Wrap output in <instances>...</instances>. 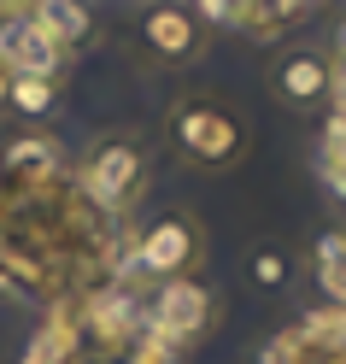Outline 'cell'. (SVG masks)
Instances as JSON below:
<instances>
[{
	"instance_id": "obj_15",
	"label": "cell",
	"mask_w": 346,
	"mask_h": 364,
	"mask_svg": "<svg viewBox=\"0 0 346 364\" xmlns=\"http://www.w3.org/2000/svg\"><path fill=\"white\" fill-rule=\"evenodd\" d=\"M6 95H12V77L0 71V112H6Z\"/></svg>"
},
{
	"instance_id": "obj_11",
	"label": "cell",
	"mask_w": 346,
	"mask_h": 364,
	"mask_svg": "<svg viewBox=\"0 0 346 364\" xmlns=\"http://www.w3.org/2000/svg\"><path fill=\"white\" fill-rule=\"evenodd\" d=\"M317 171H323V182H329L335 194H346V106L329 118V129H323V141H317Z\"/></svg>"
},
{
	"instance_id": "obj_3",
	"label": "cell",
	"mask_w": 346,
	"mask_h": 364,
	"mask_svg": "<svg viewBox=\"0 0 346 364\" xmlns=\"http://www.w3.org/2000/svg\"><path fill=\"white\" fill-rule=\"evenodd\" d=\"M135 264L153 282H182L205 264V223L194 212H158L141 235H135Z\"/></svg>"
},
{
	"instance_id": "obj_5",
	"label": "cell",
	"mask_w": 346,
	"mask_h": 364,
	"mask_svg": "<svg viewBox=\"0 0 346 364\" xmlns=\"http://www.w3.org/2000/svg\"><path fill=\"white\" fill-rule=\"evenodd\" d=\"M153 329L171 341V347H194L217 329V294L205 288L200 277H182V282H158L153 294Z\"/></svg>"
},
{
	"instance_id": "obj_9",
	"label": "cell",
	"mask_w": 346,
	"mask_h": 364,
	"mask_svg": "<svg viewBox=\"0 0 346 364\" xmlns=\"http://www.w3.org/2000/svg\"><path fill=\"white\" fill-rule=\"evenodd\" d=\"M24 12L36 18V30L48 36L65 59L82 53L88 41L100 36V18H94V6H82V0H36V6H24Z\"/></svg>"
},
{
	"instance_id": "obj_10",
	"label": "cell",
	"mask_w": 346,
	"mask_h": 364,
	"mask_svg": "<svg viewBox=\"0 0 346 364\" xmlns=\"http://www.w3.org/2000/svg\"><path fill=\"white\" fill-rule=\"evenodd\" d=\"M311 277L335 306H346V230H323L311 247Z\"/></svg>"
},
{
	"instance_id": "obj_8",
	"label": "cell",
	"mask_w": 346,
	"mask_h": 364,
	"mask_svg": "<svg viewBox=\"0 0 346 364\" xmlns=\"http://www.w3.org/2000/svg\"><path fill=\"white\" fill-rule=\"evenodd\" d=\"M0 165H6V176L18 188H48V182L65 176V141L48 129H18L6 141V153H0Z\"/></svg>"
},
{
	"instance_id": "obj_16",
	"label": "cell",
	"mask_w": 346,
	"mask_h": 364,
	"mask_svg": "<svg viewBox=\"0 0 346 364\" xmlns=\"http://www.w3.org/2000/svg\"><path fill=\"white\" fill-rule=\"evenodd\" d=\"M340 106H346V100H340Z\"/></svg>"
},
{
	"instance_id": "obj_1",
	"label": "cell",
	"mask_w": 346,
	"mask_h": 364,
	"mask_svg": "<svg viewBox=\"0 0 346 364\" xmlns=\"http://www.w3.org/2000/svg\"><path fill=\"white\" fill-rule=\"evenodd\" d=\"M165 147L182 171L223 176L247 159V124L235 106H223L217 95H182L165 112Z\"/></svg>"
},
{
	"instance_id": "obj_7",
	"label": "cell",
	"mask_w": 346,
	"mask_h": 364,
	"mask_svg": "<svg viewBox=\"0 0 346 364\" xmlns=\"http://www.w3.org/2000/svg\"><path fill=\"white\" fill-rule=\"evenodd\" d=\"M65 59L48 36L36 30V18L24 6H0V71L6 77H65Z\"/></svg>"
},
{
	"instance_id": "obj_4",
	"label": "cell",
	"mask_w": 346,
	"mask_h": 364,
	"mask_svg": "<svg viewBox=\"0 0 346 364\" xmlns=\"http://www.w3.org/2000/svg\"><path fill=\"white\" fill-rule=\"evenodd\" d=\"M270 95L282 100L288 112H299V118H311V112L335 106L340 82H335L329 48H317V41H293V48H282V53L270 59Z\"/></svg>"
},
{
	"instance_id": "obj_12",
	"label": "cell",
	"mask_w": 346,
	"mask_h": 364,
	"mask_svg": "<svg viewBox=\"0 0 346 364\" xmlns=\"http://www.w3.org/2000/svg\"><path fill=\"white\" fill-rule=\"evenodd\" d=\"M6 106L18 112V118H36V124H41V118L59 106V82H53V77H12Z\"/></svg>"
},
{
	"instance_id": "obj_13",
	"label": "cell",
	"mask_w": 346,
	"mask_h": 364,
	"mask_svg": "<svg viewBox=\"0 0 346 364\" xmlns=\"http://www.w3.org/2000/svg\"><path fill=\"white\" fill-rule=\"evenodd\" d=\"M194 18H200V30L212 36V30H252V0H200L194 6Z\"/></svg>"
},
{
	"instance_id": "obj_6",
	"label": "cell",
	"mask_w": 346,
	"mask_h": 364,
	"mask_svg": "<svg viewBox=\"0 0 346 364\" xmlns=\"http://www.w3.org/2000/svg\"><path fill=\"white\" fill-rule=\"evenodd\" d=\"M135 36H141V48L153 65H165V71H188V65L205 53V30L194 6H147L141 24H135Z\"/></svg>"
},
{
	"instance_id": "obj_14",
	"label": "cell",
	"mask_w": 346,
	"mask_h": 364,
	"mask_svg": "<svg viewBox=\"0 0 346 364\" xmlns=\"http://www.w3.org/2000/svg\"><path fill=\"white\" fill-rule=\"evenodd\" d=\"M247 277H252V288H288V277H293V259L282 253V247H252V259H247Z\"/></svg>"
},
{
	"instance_id": "obj_2",
	"label": "cell",
	"mask_w": 346,
	"mask_h": 364,
	"mask_svg": "<svg viewBox=\"0 0 346 364\" xmlns=\"http://www.w3.org/2000/svg\"><path fill=\"white\" fill-rule=\"evenodd\" d=\"M77 182L88 188V200L106 212H135L153 188V153L135 129H112L94 135L77 159Z\"/></svg>"
}]
</instances>
